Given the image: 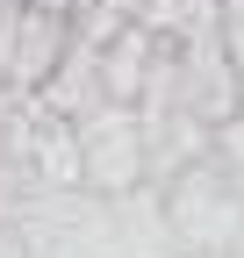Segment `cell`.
I'll list each match as a JSON object with an SVG mask.
<instances>
[{
	"instance_id": "cell-1",
	"label": "cell",
	"mask_w": 244,
	"mask_h": 258,
	"mask_svg": "<svg viewBox=\"0 0 244 258\" xmlns=\"http://www.w3.org/2000/svg\"><path fill=\"white\" fill-rule=\"evenodd\" d=\"M158 208H165V230L187 258H230L244 244V186L216 165V151L194 158L187 172H172L158 186Z\"/></svg>"
},
{
	"instance_id": "cell-2",
	"label": "cell",
	"mask_w": 244,
	"mask_h": 258,
	"mask_svg": "<svg viewBox=\"0 0 244 258\" xmlns=\"http://www.w3.org/2000/svg\"><path fill=\"white\" fill-rule=\"evenodd\" d=\"M72 144H79V186L115 201V194L144 186V137H137V108L130 101H94L72 115Z\"/></svg>"
},
{
	"instance_id": "cell-3",
	"label": "cell",
	"mask_w": 244,
	"mask_h": 258,
	"mask_svg": "<svg viewBox=\"0 0 244 258\" xmlns=\"http://www.w3.org/2000/svg\"><path fill=\"white\" fill-rule=\"evenodd\" d=\"M65 36H72V15H57V8H29V0H22L15 50H8V79H0V86H15V93H36V86L50 79V64L65 57Z\"/></svg>"
},
{
	"instance_id": "cell-4",
	"label": "cell",
	"mask_w": 244,
	"mask_h": 258,
	"mask_svg": "<svg viewBox=\"0 0 244 258\" xmlns=\"http://www.w3.org/2000/svg\"><path fill=\"white\" fill-rule=\"evenodd\" d=\"M151 50H158V29H144V22L115 29L101 43V101H137V86L151 72Z\"/></svg>"
},
{
	"instance_id": "cell-5",
	"label": "cell",
	"mask_w": 244,
	"mask_h": 258,
	"mask_svg": "<svg viewBox=\"0 0 244 258\" xmlns=\"http://www.w3.org/2000/svg\"><path fill=\"white\" fill-rule=\"evenodd\" d=\"M208 151H216V165L244 186V101H237V115H230V122H216V144H208Z\"/></svg>"
},
{
	"instance_id": "cell-6",
	"label": "cell",
	"mask_w": 244,
	"mask_h": 258,
	"mask_svg": "<svg viewBox=\"0 0 244 258\" xmlns=\"http://www.w3.org/2000/svg\"><path fill=\"white\" fill-rule=\"evenodd\" d=\"M15 22H22V0H0V79H8V50H15Z\"/></svg>"
}]
</instances>
